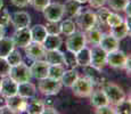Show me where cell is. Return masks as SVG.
<instances>
[{"instance_id":"obj_1","label":"cell","mask_w":131,"mask_h":114,"mask_svg":"<svg viewBox=\"0 0 131 114\" xmlns=\"http://www.w3.org/2000/svg\"><path fill=\"white\" fill-rule=\"evenodd\" d=\"M102 90L104 91L105 96H106L108 104H111L113 106L122 102L123 99H125V92L120 86H117L114 82L105 81L102 85Z\"/></svg>"},{"instance_id":"obj_2","label":"cell","mask_w":131,"mask_h":114,"mask_svg":"<svg viewBox=\"0 0 131 114\" xmlns=\"http://www.w3.org/2000/svg\"><path fill=\"white\" fill-rule=\"evenodd\" d=\"M71 89L74 96L80 98H87L91 95L92 90L95 89V85L84 75V77H79L75 80Z\"/></svg>"},{"instance_id":"obj_3","label":"cell","mask_w":131,"mask_h":114,"mask_svg":"<svg viewBox=\"0 0 131 114\" xmlns=\"http://www.w3.org/2000/svg\"><path fill=\"white\" fill-rule=\"evenodd\" d=\"M77 18V24L82 31H87V30L91 29L96 26L97 24V18H96V14L90 9H80V12L75 15Z\"/></svg>"},{"instance_id":"obj_4","label":"cell","mask_w":131,"mask_h":114,"mask_svg":"<svg viewBox=\"0 0 131 114\" xmlns=\"http://www.w3.org/2000/svg\"><path fill=\"white\" fill-rule=\"evenodd\" d=\"M63 85L60 82V80L51 79L49 77H46L43 79L39 80V85H38V89L41 94L46 96H52L57 95L60 91Z\"/></svg>"},{"instance_id":"obj_5","label":"cell","mask_w":131,"mask_h":114,"mask_svg":"<svg viewBox=\"0 0 131 114\" xmlns=\"http://www.w3.org/2000/svg\"><path fill=\"white\" fill-rule=\"evenodd\" d=\"M8 77H10L14 81H16L17 83L25 82V81L31 80V72H30V67L27 66L25 63L21 62L19 64L14 65L10 67Z\"/></svg>"},{"instance_id":"obj_6","label":"cell","mask_w":131,"mask_h":114,"mask_svg":"<svg viewBox=\"0 0 131 114\" xmlns=\"http://www.w3.org/2000/svg\"><path fill=\"white\" fill-rule=\"evenodd\" d=\"M42 13L46 21L49 22H60L64 17V8L59 2H49Z\"/></svg>"},{"instance_id":"obj_7","label":"cell","mask_w":131,"mask_h":114,"mask_svg":"<svg viewBox=\"0 0 131 114\" xmlns=\"http://www.w3.org/2000/svg\"><path fill=\"white\" fill-rule=\"evenodd\" d=\"M87 41H85V37L83 32H77L74 31L73 33L67 35L66 39V49L72 53H77L80 49L85 47Z\"/></svg>"},{"instance_id":"obj_8","label":"cell","mask_w":131,"mask_h":114,"mask_svg":"<svg viewBox=\"0 0 131 114\" xmlns=\"http://www.w3.org/2000/svg\"><path fill=\"white\" fill-rule=\"evenodd\" d=\"M128 55L124 51L120 49L113 50L111 53H107L106 57V64L110 65L113 68H124V65L127 63Z\"/></svg>"},{"instance_id":"obj_9","label":"cell","mask_w":131,"mask_h":114,"mask_svg":"<svg viewBox=\"0 0 131 114\" xmlns=\"http://www.w3.org/2000/svg\"><path fill=\"white\" fill-rule=\"evenodd\" d=\"M106 57L107 53L104 49H102L98 45L94 46L90 49V65L91 66L102 70L106 65Z\"/></svg>"},{"instance_id":"obj_10","label":"cell","mask_w":131,"mask_h":114,"mask_svg":"<svg viewBox=\"0 0 131 114\" xmlns=\"http://www.w3.org/2000/svg\"><path fill=\"white\" fill-rule=\"evenodd\" d=\"M26 103H27V100L25 98L21 97L19 95H17V94L14 96H9V97L5 98V104L10 108L14 114L25 112V110H26Z\"/></svg>"},{"instance_id":"obj_11","label":"cell","mask_w":131,"mask_h":114,"mask_svg":"<svg viewBox=\"0 0 131 114\" xmlns=\"http://www.w3.org/2000/svg\"><path fill=\"white\" fill-rule=\"evenodd\" d=\"M15 47L24 48L26 47L30 42L32 41L31 39V32L29 27H22V29H16L12 38Z\"/></svg>"},{"instance_id":"obj_12","label":"cell","mask_w":131,"mask_h":114,"mask_svg":"<svg viewBox=\"0 0 131 114\" xmlns=\"http://www.w3.org/2000/svg\"><path fill=\"white\" fill-rule=\"evenodd\" d=\"M24 50L27 58H30L32 60L42 59L45 56V53H46V49H45L41 42L37 41H31L26 47H24Z\"/></svg>"},{"instance_id":"obj_13","label":"cell","mask_w":131,"mask_h":114,"mask_svg":"<svg viewBox=\"0 0 131 114\" xmlns=\"http://www.w3.org/2000/svg\"><path fill=\"white\" fill-rule=\"evenodd\" d=\"M17 87L18 83L14 81L10 77H4L0 80V95L5 98L9 96H14L17 94Z\"/></svg>"},{"instance_id":"obj_14","label":"cell","mask_w":131,"mask_h":114,"mask_svg":"<svg viewBox=\"0 0 131 114\" xmlns=\"http://www.w3.org/2000/svg\"><path fill=\"white\" fill-rule=\"evenodd\" d=\"M48 67H49V64L46 60H42V59L33 60L32 65L30 66L31 77L37 80L43 79V78H46L48 75Z\"/></svg>"},{"instance_id":"obj_15","label":"cell","mask_w":131,"mask_h":114,"mask_svg":"<svg viewBox=\"0 0 131 114\" xmlns=\"http://www.w3.org/2000/svg\"><path fill=\"white\" fill-rule=\"evenodd\" d=\"M10 23L15 29H22V27H29L31 24V16L29 13L24 11L15 12L10 15Z\"/></svg>"},{"instance_id":"obj_16","label":"cell","mask_w":131,"mask_h":114,"mask_svg":"<svg viewBox=\"0 0 131 114\" xmlns=\"http://www.w3.org/2000/svg\"><path fill=\"white\" fill-rule=\"evenodd\" d=\"M98 46H99L102 49H104L106 53H111V51H113V50L119 49L120 40H117L114 35H112L111 33L103 34Z\"/></svg>"},{"instance_id":"obj_17","label":"cell","mask_w":131,"mask_h":114,"mask_svg":"<svg viewBox=\"0 0 131 114\" xmlns=\"http://www.w3.org/2000/svg\"><path fill=\"white\" fill-rule=\"evenodd\" d=\"M83 70L85 72V77L89 80H91V82L94 85L102 86L106 81L105 80V77L102 73V70H99V68H96L94 66H91V65H88V66L83 67Z\"/></svg>"},{"instance_id":"obj_18","label":"cell","mask_w":131,"mask_h":114,"mask_svg":"<svg viewBox=\"0 0 131 114\" xmlns=\"http://www.w3.org/2000/svg\"><path fill=\"white\" fill-rule=\"evenodd\" d=\"M37 94V87L30 81H25V82L18 83L17 87V95H19L21 97L29 99V98L34 97Z\"/></svg>"},{"instance_id":"obj_19","label":"cell","mask_w":131,"mask_h":114,"mask_svg":"<svg viewBox=\"0 0 131 114\" xmlns=\"http://www.w3.org/2000/svg\"><path fill=\"white\" fill-rule=\"evenodd\" d=\"M43 57H45V60L49 65H52V64L64 65V53H62L59 49L46 50Z\"/></svg>"},{"instance_id":"obj_20","label":"cell","mask_w":131,"mask_h":114,"mask_svg":"<svg viewBox=\"0 0 131 114\" xmlns=\"http://www.w3.org/2000/svg\"><path fill=\"white\" fill-rule=\"evenodd\" d=\"M62 44H63V40L59 37V34H47V37L42 41V46L45 47L46 50L59 49Z\"/></svg>"},{"instance_id":"obj_21","label":"cell","mask_w":131,"mask_h":114,"mask_svg":"<svg viewBox=\"0 0 131 114\" xmlns=\"http://www.w3.org/2000/svg\"><path fill=\"white\" fill-rule=\"evenodd\" d=\"M89 97H90V104H91L95 108L100 107V106L108 104L106 96H105L104 91H103L102 89H97V90L94 89L92 92H91V95H90Z\"/></svg>"},{"instance_id":"obj_22","label":"cell","mask_w":131,"mask_h":114,"mask_svg":"<svg viewBox=\"0 0 131 114\" xmlns=\"http://www.w3.org/2000/svg\"><path fill=\"white\" fill-rule=\"evenodd\" d=\"M111 34L114 35L117 40H123L128 35H130V27L127 25L125 21H123L121 24L111 27Z\"/></svg>"},{"instance_id":"obj_23","label":"cell","mask_w":131,"mask_h":114,"mask_svg":"<svg viewBox=\"0 0 131 114\" xmlns=\"http://www.w3.org/2000/svg\"><path fill=\"white\" fill-rule=\"evenodd\" d=\"M45 106L46 105H45V103L41 99H37V98L32 97V99L30 102L27 100L25 112L29 114H42Z\"/></svg>"},{"instance_id":"obj_24","label":"cell","mask_w":131,"mask_h":114,"mask_svg":"<svg viewBox=\"0 0 131 114\" xmlns=\"http://www.w3.org/2000/svg\"><path fill=\"white\" fill-rule=\"evenodd\" d=\"M79 78V72L75 68H70V70H65L63 73L62 78H60V82L63 86L67 88H71L72 85L75 82V80Z\"/></svg>"},{"instance_id":"obj_25","label":"cell","mask_w":131,"mask_h":114,"mask_svg":"<svg viewBox=\"0 0 131 114\" xmlns=\"http://www.w3.org/2000/svg\"><path fill=\"white\" fill-rule=\"evenodd\" d=\"M63 8L64 15H66L67 17H75V15L81 9V4L77 0H66V2L63 5Z\"/></svg>"},{"instance_id":"obj_26","label":"cell","mask_w":131,"mask_h":114,"mask_svg":"<svg viewBox=\"0 0 131 114\" xmlns=\"http://www.w3.org/2000/svg\"><path fill=\"white\" fill-rule=\"evenodd\" d=\"M75 58H77V64L78 66H88L90 65V48L83 47L80 49L79 51L75 53Z\"/></svg>"},{"instance_id":"obj_27","label":"cell","mask_w":131,"mask_h":114,"mask_svg":"<svg viewBox=\"0 0 131 114\" xmlns=\"http://www.w3.org/2000/svg\"><path fill=\"white\" fill-rule=\"evenodd\" d=\"M83 33H84V37H85V41L91 44V45H94V46H97L99 44L100 39H102V35H103L102 31L96 26L87 30V31H84Z\"/></svg>"},{"instance_id":"obj_28","label":"cell","mask_w":131,"mask_h":114,"mask_svg":"<svg viewBox=\"0 0 131 114\" xmlns=\"http://www.w3.org/2000/svg\"><path fill=\"white\" fill-rule=\"evenodd\" d=\"M30 32H31V39L32 41H37V42H41L45 40V38L47 37V31L45 25L42 24H37L34 26H32L30 29Z\"/></svg>"},{"instance_id":"obj_29","label":"cell","mask_w":131,"mask_h":114,"mask_svg":"<svg viewBox=\"0 0 131 114\" xmlns=\"http://www.w3.org/2000/svg\"><path fill=\"white\" fill-rule=\"evenodd\" d=\"M15 49V45L12 38L2 37L0 39V57H6L12 50Z\"/></svg>"},{"instance_id":"obj_30","label":"cell","mask_w":131,"mask_h":114,"mask_svg":"<svg viewBox=\"0 0 131 114\" xmlns=\"http://www.w3.org/2000/svg\"><path fill=\"white\" fill-rule=\"evenodd\" d=\"M64 71H65L64 65H60V64L49 65V67H48V75H47V77L51 78V79L60 80V78H62Z\"/></svg>"},{"instance_id":"obj_31","label":"cell","mask_w":131,"mask_h":114,"mask_svg":"<svg viewBox=\"0 0 131 114\" xmlns=\"http://www.w3.org/2000/svg\"><path fill=\"white\" fill-rule=\"evenodd\" d=\"M74 31H77V24L72 19H65L60 23V33L70 35Z\"/></svg>"},{"instance_id":"obj_32","label":"cell","mask_w":131,"mask_h":114,"mask_svg":"<svg viewBox=\"0 0 131 114\" xmlns=\"http://www.w3.org/2000/svg\"><path fill=\"white\" fill-rule=\"evenodd\" d=\"M97 9H98L97 13H95L96 18H97V23H99L100 25H106V19H107L108 15L111 14V11L104 6L99 7Z\"/></svg>"},{"instance_id":"obj_33","label":"cell","mask_w":131,"mask_h":114,"mask_svg":"<svg viewBox=\"0 0 131 114\" xmlns=\"http://www.w3.org/2000/svg\"><path fill=\"white\" fill-rule=\"evenodd\" d=\"M6 60L8 62V64L10 65V66H14V65H17L19 64V63L22 62V55L21 53L18 51V50H12L10 53H9L8 55H7L6 57Z\"/></svg>"},{"instance_id":"obj_34","label":"cell","mask_w":131,"mask_h":114,"mask_svg":"<svg viewBox=\"0 0 131 114\" xmlns=\"http://www.w3.org/2000/svg\"><path fill=\"white\" fill-rule=\"evenodd\" d=\"M114 107V111L115 113H124V114H128L130 113V108H131V105H130V99H123L122 102H120L119 104L113 106Z\"/></svg>"},{"instance_id":"obj_35","label":"cell","mask_w":131,"mask_h":114,"mask_svg":"<svg viewBox=\"0 0 131 114\" xmlns=\"http://www.w3.org/2000/svg\"><path fill=\"white\" fill-rule=\"evenodd\" d=\"M129 1L130 0H106V2H108V6L114 12H122Z\"/></svg>"},{"instance_id":"obj_36","label":"cell","mask_w":131,"mask_h":114,"mask_svg":"<svg viewBox=\"0 0 131 114\" xmlns=\"http://www.w3.org/2000/svg\"><path fill=\"white\" fill-rule=\"evenodd\" d=\"M64 65H67L70 68H75L78 66L77 58H75V53H72V51H70V50L64 53Z\"/></svg>"},{"instance_id":"obj_37","label":"cell","mask_w":131,"mask_h":114,"mask_svg":"<svg viewBox=\"0 0 131 114\" xmlns=\"http://www.w3.org/2000/svg\"><path fill=\"white\" fill-rule=\"evenodd\" d=\"M123 21H124L123 17H121L119 14H116V13H111V14L108 15L107 19H106V25H108L110 27H112V26H115V25L121 24Z\"/></svg>"},{"instance_id":"obj_38","label":"cell","mask_w":131,"mask_h":114,"mask_svg":"<svg viewBox=\"0 0 131 114\" xmlns=\"http://www.w3.org/2000/svg\"><path fill=\"white\" fill-rule=\"evenodd\" d=\"M47 34H60V24L59 22H49L47 21V24L45 25Z\"/></svg>"},{"instance_id":"obj_39","label":"cell","mask_w":131,"mask_h":114,"mask_svg":"<svg viewBox=\"0 0 131 114\" xmlns=\"http://www.w3.org/2000/svg\"><path fill=\"white\" fill-rule=\"evenodd\" d=\"M49 2H50V0H30L29 5H31V6L33 7L34 11L42 12Z\"/></svg>"},{"instance_id":"obj_40","label":"cell","mask_w":131,"mask_h":114,"mask_svg":"<svg viewBox=\"0 0 131 114\" xmlns=\"http://www.w3.org/2000/svg\"><path fill=\"white\" fill-rule=\"evenodd\" d=\"M10 65L8 64V62L6 60L5 57H0V78L7 77L9 74V71H10Z\"/></svg>"},{"instance_id":"obj_41","label":"cell","mask_w":131,"mask_h":114,"mask_svg":"<svg viewBox=\"0 0 131 114\" xmlns=\"http://www.w3.org/2000/svg\"><path fill=\"white\" fill-rule=\"evenodd\" d=\"M10 23V14L6 8H0V25L7 26Z\"/></svg>"},{"instance_id":"obj_42","label":"cell","mask_w":131,"mask_h":114,"mask_svg":"<svg viewBox=\"0 0 131 114\" xmlns=\"http://www.w3.org/2000/svg\"><path fill=\"white\" fill-rule=\"evenodd\" d=\"M95 113H97V114H114L115 111H114L113 105L106 104V105H103V106H100V107H97Z\"/></svg>"},{"instance_id":"obj_43","label":"cell","mask_w":131,"mask_h":114,"mask_svg":"<svg viewBox=\"0 0 131 114\" xmlns=\"http://www.w3.org/2000/svg\"><path fill=\"white\" fill-rule=\"evenodd\" d=\"M88 2H89L90 7L91 8H99V7L104 6L105 4H106V0H88Z\"/></svg>"},{"instance_id":"obj_44","label":"cell","mask_w":131,"mask_h":114,"mask_svg":"<svg viewBox=\"0 0 131 114\" xmlns=\"http://www.w3.org/2000/svg\"><path fill=\"white\" fill-rule=\"evenodd\" d=\"M10 1L14 6L18 7V8H24V7H26L29 5L30 0H10Z\"/></svg>"},{"instance_id":"obj_45","label":"cell","mask_w":131,"mask_h":114,"mask_svg":"<svg viewBox=\"0 0 131 114\" xmlns=\"http://www.w3.org/2000/svg\"><path fill=\"white\" fill-rule=\"evenodd\" d=\"M42 113H45V114H57L58 113V111H57L56 108L51 107V106H45L43 112Z\"/></svg>"},{"instance_id":"obj_46","label":"cell","mask_w":131,"mask_h":114,"mask_svg":"<svg viewBox=\"0 0 131 114\" xmlns=\"http://www.w3.org/2000/svg\"><path fill=\"white\" fill-rule=\"evenodd\" d=\"M0 114H14V113H13V111L5 104L4 106H0Z\"/></svg>"},{"instance_id":"obj_47","label":"cell","mask_w":131,"mask_h":114,"mask_svg":"<svg viewBox=\"0 0 131 114\" xmlns=\"http://www.w3.org/2000/svg\"><path fill=\"white\" fill-rule=\"evenodd\" d=\"M130 8H131V2L129 1L127 4V6L124 7V9H123V12L125 13V15H127V16H130Z\"/></svg>"},{"instance_id":"obj_48","label":"cell","mask_w":131,"mask_h":114,"mask_svg":"<svg viewBox=\"0 0 131 114\" xmlns=\"http://www.w3.org/2000/svg\"><path fill=\"white\" fill-rule=\"evenodd\" d=\"M2 37H5V26L0 25V39H1Z\"/></svg>"},{"instance_id":"obj_49","label":"cell","mask_w":131,"mask_h":114,"mask_svg":"<svg viewBox=\"0 0 131 114\" xmlns=\"http://www.w3.org/2000/svg\"><path fill=\"white\" fill-rule=\"evenodd\" d=\"M77 1L80 4H85V2H88V0H77Z\"/></svg>"},{"instance_id":"obj_50","label":"cell","mask_w":131,"mask_h":114,"mask_svg":"<svg viewBox=\"0 0 131 114\" xmlns=\"http://www.w3.org/2000/svg\"><path fill=\"white\" fill-rule=\"evenodd\" d=\"M2 6H4V1H2V0H0V8H1Z\"/></svg>"},{"instance_id":"obj_51","label":"cell","mask_w":131,"mask_h":114,"mask_svg":"<svg viewBox=\"0 0 131 114\" xmlns=\"http://www.w3.org/2000/svg\"><path fill=\"white\" fill-rule=\"evenodd\" d=\"M0 80H1V79H0Z\"/></svg>"}]
</instances>
